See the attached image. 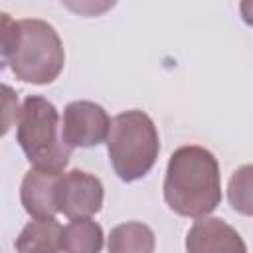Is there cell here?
I'll use <instances>...</instances> for the list:
<instances>
[{"label": "cell", "instance_id": "cell-1", "mask_svg": "<svg viewBox=\"0 0 253 253\" xmlns=\"http://www.w3.org/2000/svg\"><path fill=\"white\" fill-rule=\"evenodd\" d=\"M32 85L53 83L65 65V49L51 24L40 18L12 20L2 14V69Z\"/></svg>", "mask_w": 253, "mask_h": 253}, {"label": "cell", "instance_id": "cell-13", "mask_svg": "<svg viewBox=\"0 0 253 253\" xmlns=\"http://www.w3.org/2000/svg\"><path fill=\"white\" fill-rule=\"evenodd\" d=\"M119 0H61V4L81 18H97L115 8Z\"/></svg>", "mask_w": 253, "mask_h": 253}, {"label": "cell", "instance_id": "cell-15", "mask_svg": "<svg viewBox=\"0 0 253 253\" xmlns=\"http://www.w3.org/2000/svg\"><path fill=\"white\" fill-rule=\"evenodd\" d=\"M239 14H241V20L253 28V0H241L239 2Z\"/></svg>", "mask_w": 253, "mask_h": 253}, {"label": "cell", "instance_id": "cell-2", "mask_svg": "<svg viewBox=\"0 0 253 253\" xmlns=\"http://www.w3.org/2000/svg\"><path fill=\"white\" fill-rule=\"evenodd\" d=\"M164 202L182 217L210 215L221 204L217 158L204 146L186 144L172 152L164 176Z\"/></svg>", "mask_w": 253, "mask_h": 253}, {"label": "cell", "instance_id": "cell-14", "mask_svg": "<svg viewBox=\"0 0 253 253\" xmlns=\"http://www.w3.org/2000/svg\"><path fill=\"white\" fill-rule=\"evenodd\" d=\"M2 89H4V126H2V134H6V132H8V128H10L12 117H14V119H18L20 109H18V99H16L14 91H12L8 85H4Z\"/></svg>", "mask_w": 253, "mask_h": 253}, {"label": "cell", "instance_id": "cell-8", "mask_svg": "<svg viewBox=\"0 0 253 253\" xmlns=\"http://www.w3.org/2000/svg\"><path fill=\"white\" fill-rule=\"evenodd\" d=\"M57 180L59 174L32 166L20 186V202L32 217H55L57 206Z\"/></svg>", "mask_w": 253, "mask_h": 253}, {"label": "cell", "instance_id": "cell-12", "mask_svg": "<svg viewBox=\"0 0 253 253\" xmlns=\"http://www.w3.org/2000/svg\"><path fill=\"white\" fill-rule=\"evenodd\" d=\"M227 200L233 211L253 217V164L237 168L227 182Z\"/></svg>", "mask_w": 253, "mask_h": 253}, {"label": "cell", "instance_id": "cell-7", "mask_svg": "<svg viewBox=\"0 0 253 253\" xmlns=\"http://www.w3.org/2000/svg\"><path fill=\"white\" fill-rule=\"evenodd\" d=\"M186 251L190 253H245L247 245L241 235L221 217L202 215L186 233Z\"/></svg>", "mask_w": 253, "mask_h": 253}, {"label": "cell", "instance_id": "cell-4", "mask_svg": "<svg viewBox=\"0 0 253 253\" xmlns=\"http://www.w3.org/2000/svg\"><path fill=\"white\" fill-rule=\"evenodd\" d=\"M107 152L115 174L123 182L144 178L160 152V136L154 121L138 109L119 113L111 121Z\"/></svg>", "mask_w": 253, "mask_h": 253}, {"label": "cell", "instance_id": "cell-3", "mask_svg": "<svg viewBox=\"0 0 253 253\" xmlns=\"http://www.w3.org/2000/svg\"><path fill=\"white\" fill-rule=\"evenodd\" d=\"M16 140L32 166L61 174L69 164L71 150L59 125V113L51 101L40 95L24 99L16 119Z\"/></svg>", "mask_w": 253, "mask_h": 253}, {"label": "cell", "instance_id": "cell-5", "mask_svg": "<svg viewBox=\"0 0 253 253\" xmlns=\"http://www.w3.org/2000/svg\"><path fill=\"white\" fill-rule=\"evenodd\" d=\"M111 117L93 101H71L63 109L61 136L69 148H91L107 140Z\"/></svg>", "mask_w": 253, "mask_h": 253}, {"label": "cell", "instance_id": "cell-9", "mask_svg": "<svg viewBox=\"0 0 253 253\" xmlns=\"http://www.w3.org/2000/svg\"><path fill=\"white\" fill-rule=\"evenodd\" d=\"M14 247L20 253L63 251V225L55 217H34L22 227Z\"/></svg>", "mask_w": 253, "mask_h": 253}, {"label": "cell", "instance_id": "cell-11", "mask_svg": "<svg viewBox=\"0 0 253 253\" xmlns=\"http://www.w3.org/2000/svg\"><path fill=\"white\" fill-rule=\"evenodd\" d=\"M103 227L91 217L71 219L63 227V251L69 253H99L103 249Z\"/></svg>", "mask_w": 253, "mask_h": 253}, {"label": "cell", "instance_id": "cell-6", "mask_svg": "<svg viewBox=\"0 0 253 253\" xmlns=\"http://www.w3.org/2000/svg\"><path fill=\"white\" fill-rule=\"evenodd\" d=\"M103 184L95 174L83 170L61 172L57 180V206L59 211L69 217H91L103 208Z\"/></svg>", "mask_w": 253, "mask_h": 253}, {"label": "cell", "instance_id": "cell-10", "mask_svg": "<svg viewBox=\"0 0 253 253\" xmlns=\"http://www.w3.org/2000/svg\"><path fill=\"white\" fill-rule=\"evenodd\" d=\"M154 247V231L140 221H126L113 227L107 241V249L111 253H152Z\"/></svg>", "mask_w": 253, "mask_h": 253}]
</instances>
